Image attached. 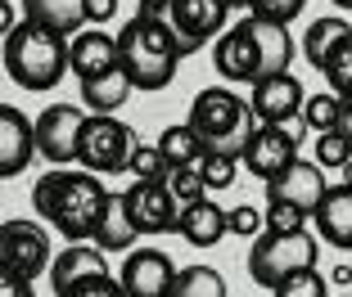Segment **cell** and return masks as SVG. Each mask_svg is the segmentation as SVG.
Here are the masks:
<instances>
[{"instance_id": "1", "label": "cell", "mask_w": 352, "mask_h": 297, "mask_svg": "<svg viewBox=\"0 0 352 297\" xmlns=\"http://www.w3.org/2000/svg\"><path fill=\"white\" fill-rule=\"evenodd\" d=\"M113 189L86 167H54L32 185V207L45 216V226H54L68 243H86L95 239L104 212H109Z\"/></svg>"}, {"instance_id": "37", "label": "cell", "mask_w": 352, "mask_h": 297, "mask_svg": "<svg viewBox=\"0 0 352 297\" xmlns=\"http://www.w3.org/2000/svg\"><path fill=\"white\" fill-rule=\"evenodd\" d=\"M262 230H267V216L258 212V207H230V235H239V239H258Z\"/></svg>"}, {"instance_id": "7", "label": "cell", "mask_w": 352, "mask_h": 297, "mask_svg": "<svg viewBox=\"0 0 352 297\" xmlns=\"http://www.w3.org/2000/svg\"><path fill=\"white\" fill-rule=\"evenodd\" d=\"M54 266V248L45 226L28 221V216H10L0 226V275H23V279H41Z\"/></svg>"}, {"instance_id": "9", "label": "cell", "mask_w": 352, "mask_h": 297, "mask_svg": "<svg viewBox=\"0 0 352 297\" xmlns=\"http://www.w3.org/2000/svg\"><path fill=\"white\" fill-rule=\"evenodd\" d=\"M226 14H230V0H172L167 23L181 41V54H195L208 41H217L226 32Z\"/></svg>"}, {"instance_id": "19", "label": "cell", "mask_w": 352, "mask_h": 297, "mask_svg": "<svg viewBox=\"0 0 352 297\" xmlns=\"http://www.w3.org/2000/svg\"><path fill=\"white\" fill-rule=\"evenodd\" d=\"M311 226L321 235V243L339 248V252H352V185H330L321 198V207L311 212Z\"/></svg>"}, {"instance_id": "8", "label": "cell", "mask_w": 352, "mask_h": 297, "mask_svg": "<svg viewBox=\"0 0 352 297\" xmlns=\"http://www.w3.org/2000/svg\"><path fill=\"white\" fill-rule=\"evenodd\" d=\"M122 198H126V212H131L140 235L158 239V235H176L181 230V203H176L167 180H131L122 189Z\"/></svg>"}, {"instance_id": "3", "label": "cell", "mask_w": 352, "mask_h": 297, "mask_svg": "<svg viewBox=\"0 0 352 297\" xmlns=\"http://www.w3.org/2000/svg\"><path fill=\"white\" fill-rule=\"evenodd\" d=\"M68 41L73 36H59V32L36 27L28 19L19 27H10L5 32V72H10V82L23 86V91H54L63 82V72H73Z\"/></svg>"}, {"instance_id": "11", "label": "cell", "mask_w": 352, "mask_h": 297, "mask_svg": "<svg viewBox=\"0 0 352 297\" xmlns=\"http://www.w3.org/2000/svg\"><path fill=\"white\" fill-rule=\"evenodd\" d=\"M249 104H253V113H258V122H267V126H289V122H302L307 91H302V82L294 77V72H271V77L253 82Z\"/></svg>"}, {"instance_id": "28", "label": "cell", "mask_w": 352, "mask_h": 297, "mask_svg": "<svg viewBox=\"0 0 352 297\" xmlns=\"http://www.w3.org/2000/svg\"><path fill=\"white\" fill-rule=\"evenodd\" d=\"M321 72H325V82H330L334 95H352V32L330 50V59L321 63Z\"/></svg>"}, {"instance_id": "43", "label": "cell", "mask_w": 352, "mask_h": 297, "mask_svg": "<svg viewBox=\"0 0 352 297\" xmlns=\"http://www.w3.org/2000/svg\"><path fill=\"white\" fill-rule=\"evenodd\" d=\"M230 10H249V0H230Z\"/></svg>"}, {"instance_id": "17", "label": "cell", "mask_w": 352, "mask_h": 297, "mask_svg": "<svg viewBox=\"0 0 352 297\" xmlns=\"http://www.w3.org/2000/svg\"><path fill=\"white\" fill-rule=\"evenodd\" d=\"M68 63H73L77 82H91V77H100V72L118 68V63H122L118 36H109L104 27H82L73 41H68Z\"/></svg>"}, {"instance_id": "4", "label": "cell", "mask_w": 352, "mask_h": 297, "mask_svg": "<svg viewBox=\"0 0 352 297\" xmlns=\"http://www.w3.org/2000/svg\"><path fill=\"white\" fill-rule=\"evenodd\" d=\"M190 126L208 140V149H221V154H244V144L258 131V113H253L249 99H239L226 86H208V91L195 95L190 104Z\"/></svg>"}, {"instance_id": "14", "label": "cell", "mask_w": 352, "mask_h": 297, "mask_svg": "<svg viewBox=\"0 0 352 297\" xmlns=\"http://www.w3.org/2000/svg\"><path fill=\"white\" fill-rule=\"evenodd\" d=\"M100 275H113L109 270V252H104L95 239L86 243H68L63 252H54V266H50V293L63 297L68 288L86 284V279H100Z\"/></svg>"}, {"instance_id": "35", "label": "cell", "mask_w": 352, "mask_h": 297, "mask_svg": "<svg viewBox=\"0 0 352 297\" xmlns=\"http://www.w3.org/2000/svg\"><path fill=\"white\" fill-rule=\"evenodd\" d=\"M267 230L271 235H294V230H307V221L311 216L302 212V207H294V203H267Z\"/></svg>"}, {"instance_id": "25", "label": "cell", "mask_w": 352, "mask_h": 297, "mask_svg": "<svg viewBox=\"0 0 352 297\" xmlns=\"http://www.w3.org/2000/svg\"><path fill=\"white\" fill-rule=\"evenodd\" d=\"M158 149L167 154V163H172V171H176V167H195V163H204L208 140H204V135H199L190 122H176V126H167V131L158 135Z\"/></svg>"}, {"instance_id": "21", "label": "cell", "mask_w": 352, "mask_h": 297, "mask_svg": "<svg viewBox=\"0 0 352 297\" xmlns=\"http://www.w3.org/2000/svg\"><path fill=\"white\" fill-rule=\"evenodd\" d=\"M176 235L195 248H212L221 243V235H230V212H221L212 198H199V203L181 207V230Z\"/></svg>"}, {"instance_id": "33", "label": "cell", "mask_w": 352, "mask_h": 297, "mask_svg": "<svg viewBox=\"0 0 352 297\" xmlns=\"http://www.w3.org/2000/svg\"><path fill=\"white\" fill-rule=\"evenodd\" d=\"M167 185H172V194H176V203H181V207H190V203H199V198L212 194L208 180H204V171H199V163L195 167H176Z\"/></svg>"}, {"instance_id": "31", "label": "cell", "mask_w": 352, "mask_h": 297, "mask_svg": "<svg viewBox=\"0 0 352 297\" xmlns=\"http://www.w3.org/2000/svg\"><path fill=\"white\" fill-rule=\"evenodd\" d=\"M271 293L276 297H330V279H325L316 266H307V270H294V275L280 288H271Z\"/></svg>"}, {"instance_id": "36", "label": "cell", "mask_w": 352, "mask_h": 297, "mask_svg": "<svg viewBox=\"0 0 352 297\" xmlns=\"http://www.w3.org/2000/svg\"><path fill=\"white\" fill-rule=\"evenodd\" d=\"M307 10V0H249L253 19H271V23H294Z\"/></svg>"}, {"instance_id": "26", "label": "cell", "mask_w": 352, "mask_h": 297, "mask_svg": "<svg viewBox=\"0 0 352 297\" xmlns=\"http://www.w3.org/2000/svg\"><path fill=\"white\" fill-rule=\"evenodd\" d=\"M348 32L352 27L343 19H334V14H330V19H316L307 32H302V59H307L311 68H321V63L330 59V50L343 41V36H348Z\"/></svg>"}, {"instance_id": "15", "label": "cell", "mask_w": 352, "mask_h": 297, "mask_svg": "<svg viewBox=\"0 0 352 297\" xmlns=\"http://www.w3.org/2000/svg\"><path fill=\"white\" fill-rule=\"evenodd\" d=\"M325 189H330V180H325V167L321 163H294L285 176H276V180H267V203H294L302 207V212H316L325 198Z\"/></svg>"}, {"instance_id": "23", "label": "cell", "mask_w": 352, "mask_h": 297, "mask_svg": "<svg viewBox=\"0 0 352 297\" xmlns=\"http://www.w3.org/2000/svg\"><path fill=\"white\" fill-rule=\"evenodd\" d=\"M135 82L126 77V68L118 63V68L100 72V77H91V82H82V104L91 108V113H118L126 99H131Z\"/></svg>"}, {"instance_id": "16", "label": "cell", "mask_w": 352, "mask_h": 297, "mask_svg": "<svg viewBox=\"0 0 352 297\" xmlns=\"http://www.w3.org/2000/svg\"><path fill=\"white\" fill-rule=\"evenodd\" d=\"M212 63L226 82H258V50H253V23H235L212 41Z\"/></svg>"}, {"instance_id": "24", "label": "cell", "mask_w": 352, "mask_h": 297, "mask_svg": "<svg viewBox=\"0 0 352 297\" xmlns=\"http://www.w3.org/2000/svg\"><path fill=\"white\" fill-rule=\"evenodd\" d=\"M135 239H140V230H135L131 212H126V198L113 194L109 198V212H104L100 230H95V243L104 248V252H131Z\"/></svg>"}, {"instance_id": "34", "label": "cell", "mask_w": 352, "mask_h": 297, "mask_svg": "<svg viewBox=\"0 0 352 297\" xmlns=\"http://www.w3.org/2000/svg\"><path fill=\"white\" fill-rule=\"evenodd\" d=\"M316 163H321L325 171H343V167L352 163L348 140H343L339 131H321V135H316Z\"/></svg>"}, {"instance_id": "22", "label": "cell", "mask_w": 352, "mask_h": 297, "mask_svg": "<svg viewBox=\"0 0 352 297\" xmlns=\"http://www.w3.org/2000/svg\"><path fill=\"white\" fill-rule=\"evenodd\" d=\"M23 19L59 36H77L86 23V0H23Z\"/></svg>"}, {"instance_id": "30", "label": "cell", "mask_w": 352, "mask_h": 297, "mask_svg": "<svg viewBox=\"0 0 352 297\" xmlns=\"http://www.w3.org/2000/svg\"><path fill=\"white\" fill-rule=\"evenodd\" d=\"M302 126H311V131H334L339 126V95L325 91V95H307V108H302Z\"/></svg>"}, {"instance_id": "39", "label": "cell", "mask_w": 352, "mask_h": 297, "mask_svg": "<svg viewBox=\"0 0 352 297\" xmlns=\"http://www.w3.org/2000/svg\"><path fill=\"white\" fill-rule=\"evenodd\" d=\"M113 14H118V0H86V23H91V27L109 23Z\"/></svg>"}, {"instance_id": "29", "label": "cell", "mask_w": 352, "mask_h": 297, "mask_svg": "<svg viewBox=\"0 0 352 297\" xmlns=\"http://www.w3.org/2000/svg\"><path fill=\"white\" fill-rule=\"evenodd\" d=\"M199 171H204L208 189L217 194V189H230V185H235V176H239V158H235V154H221V149H208L204 163H199Z\"/></svg>"}, {"instance_id": "41", "label": "cell", "mask_w": 352, "mask_h": 297, "mask_svg": "<svg viewBox=\"0 0 352 297\" xmlns=\"http://www.w3.org/2000/svg\"><path fill=\"white\" fill-rule=\"evenodd\" d=\"M334 131H339L352 149V95H339V126H334Z\"/></svg>"}, {"instance_id": "42", "label": "cell", "mask_w": 352, "mask_h": 297, "mask_svg": "<svg viewBox=\"0 0 352 297\" xmlns=\"http://www.w3.org/2000/svg\"><path fill=\"white\" fill-rule=\"evenodd\" d=\"M167 5H172V0H140V14H158V19H167Z\"/></svg>"}, {"instance_id": "2", "label": "cell", "mask_w": 352, "mask_h": 297, "mask_svg": "<svg viewBox=\"0 0 352 297\" xmlns=\"http://www.w3.org/2000/svg\"><path fill=\"white\" fill-rule=\"evenodd\" d=\"M118 50H122V68L135 82V91H167L176 77V63L186 59L181 41L167 19L158 14H135L122 32H118Z\"/></svg>"}, {"instance_id": "45", "label": "cell", "mask_w": 352, "mask_h": 297, "mask_svg": "<svg viewBox=\"0 0 352 297\" xmlns=\"http://www.w3.org/2000/svg\"><path fill=\"white\" fill-rule=\"evenodd\" d=\"M339 297H352V293H339Z\"/></svg>"}, {"instance_id": "12", "label": "cell", "mask_w": 352, "mask_h": 297, "mask_svg": "<svg viewBox=\"0 0 352 297\" xmlns=\"http://www.w3.org/2000/svg\"><path fill=\"white\" fill-rule=\"evenodd\" d=\"M239 163L249 167L262 185L276 180V176H285L294 163H298V135H294L289 126H267V122H258V131H253V140L244 144Z\"/></svg>"}, {"instance_id": "40", "label": "cell", "mask_w": 352, "mask_h": 297, "mask_svg": "<svg viewBox=\"0 0 352 297\" xmlns=\"http://www.w3.org/2000/svg\"><path fill=\"white\" fill-rule=\"evenodd\" d=\"M0 297H36V288L23 275H0Z\"/></svg>"}, {"instance_id": "27", "label": "cell", "mask_w": 352, "mask_h": 297, "mask_svg": "<svg viewBox=\"0 0 352 297\" xmlns=\"http://www.w3.org/2000/svg\"><path fill=\"white\" fill-rule=\"evenodd\" d=\"M172 297H226V275H221L217 266H186L181 275H176V288Z\"/></svg>"}, {"instance_id": "5", "label": "cell", "mask_w": 352, "mask_h": 297, "mask_svg": "<svg viewBox=\"0 0 352 297\" xmlns=\"http://www.w3.org/2000/svg\"><path fill=\"white\" fill-rule=\"evenodd\" d=\"M321 261V235L294 230V235H271L262 230L249 243V279L258 288H280L294 270H307Z\"/></svg>"}, {"instance_id": "38", "label": "cell", "mask_w": 352, "mask_h": 297, "mask_svg": "<svg viewBox=\"0 0 352 297\" xmlns=\"http://www.w3.org/2000/svg\"><path fill=\"white\" fill-rule=\"evenodd\" d=\"M63 297H126V288H122V279H113V275H100V279H86V284L68 288Z\"/></svg>"}, {"instance_id": "44", "label": "cell", "mask_w": 352, "mask_h": 297, "mask_svg": "<svg viewBox=\"0 0 352 297\" xmlns=\"http://www.w3.org/2000/svg\"><path fill=\"white\" fill-rule=\"evenodd\" d=\"M334 10H352V0H334Z\"/></svg>"}, {"instance_id": "20", "label": "cell", "mask_w": 352, "mask_h": 297, "mask_svg": "<svg viewBox=\"0 0 352 297\" xmlns=\"http://www.w3.org/2000/svg\"><path fill=\"white\" fill-rule=\"evenodd\" d=\"M253 50H258V82L271 77V72H289L294 59V36H289V23H271V19H253Z\"/></svg>"}, {"instance_id": "6", "label": "cell", "mask_w": 352, "mask_h": 297, "mask_svg": "<svg viewBox=\"0 0 352 297\" xmlns=\"http://www.w3.org/2000/svg\"><path fill=\"white\" fill-rule=\"evenodd\" d=\"M140 149L135 131L118 113H91L77 140V163L95 176H122L131 171V158Z\"/></svg>"}, {"instance_id": "18", "label": "cell", "mask_w": 352, "mask_h": 297, "mask_svg": "<svg viewBox=\"0 0 352 297\" xmlns=\"http://www.w3.org/2000/svg\"><path fill=\"white\" fill-rule=\"evenodd\" d=\"M36 158V122L19 113V108H0V180L28 171V163Z\"/></svg>"}, {"instance_id": "10", "label": "cell", "mask_w": 352, "mask_h": 297, "mask_svg": "<svg viewBox=\"0 0 352 297\" xmlns=\"http://www.w3.org/2000/svg\"><path fill=\"white\" fill-rule=\"evenodd\" d=\"M86 117L77 104H50L41 117H36V154L54 167H68L77 163V140H82V126Z\"/></svg>"}, {"instance_id": "32", "label": "cell", "mask_w": 352, "mask_h": 297, "mask_svg": "<svg viewBox=\"0 0 352 297\" xmlns=\"http://www.w3.org/2000/svg\"><path fill=\"white\" fill-rule=\"evenodd\" d=\"M131 176L135 180H172V163L158 144H140L131 158Z\"/></svg>"}, {"instance_id": "13", "label": "cell", "mask_w": 352, "mask_h": 297, "mask_svg": "<svg viewBox=\"0 0 352 297\" xmlns=\"http://www.w3.org/2000/svg\"><path fill=\"white\" fill-rule=\"evenodd\" d=\"M176 275H181V270H176L172 257L158 252V248H131V252L122 257V270H118L126 297H172Z\"/></svg>"}]
</instances>
